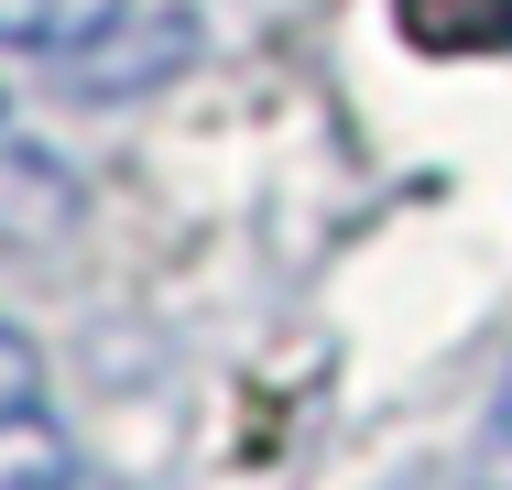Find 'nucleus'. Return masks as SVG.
I'll return each mask as SVG.
<instances>
[{
	"instance_id": "1",
	"label": "nucleus",
	"mask_w": 512,
	"mask_h": 490,
	"mask_svg": "<svg viewBox=\"0 0 512 490\" xmlns=\"http://www.w3.org/2000/svg\"><path fill=\"white\" fill-rule=\"evenodd\" d=\"M120 0H0V55H88Z\"/></svg>"
},
{
	"instance_id": "2",
	"label": "nucleus",
	"mask_w": 512,
	"mask_h": 490,
	"mask_svg": "<svg viewBox=\"0 0 512 490\" xmlns=\"http://www.w3.org/2000/svg\"><path fill=\"white\" fill-rule=\"evenodd\" d=\"M404 33L425 55H502L512 44V0H404Z\"/></svg>"
},
{
	"instance_id": "3",
	"label": "nucleus",
	"mask_w": 512,
	"mask_h": 490,
	"mask_svg": "<svg viewBox=\"0 0 512 490\" xmlns=\"http://www.w3.org/2000/svg\"><path fill=\"white\" fill-rule=\"evenodd\" d=\"M0 490H77V447H66L44 414L0 425Z\"/></svg>"
},
{
	"instance_id": "4",
	"label": "nucleus",
	"mask_w": 512,
	"mask_h": 490,
	"mask_svg": "<svg viewBox=\"0 0 512 490\" xmlns=\"http://www.w3.org/2000/svg\"><path fill=\"white\" fill-rule=\"evenodd\" d=\"M22 414H44V349L22 327H0V425H22Z\"/></svg>"
},
{
	"instance_id": "5",
	"label": "nucleus",
	"mask_w": 512,
	"mask_h": 490,
	"mask_svg": "<svg viewBox=\"0 0 512 490\" xmlns=\"http://www.w3.org/2000/svg\"><path fill=\"white\" fill-rule=\"evenodd\" d=\"M491 447L512 458V382H502V403H491Z\"/></svg>"
},
{
	"instance_id": "6",
	"label": "nucleus",
	"mask_w": 512,
	"mask_h": 490,
	"mask_svg": "<svg viewBox=\"0 0 512 490\" xmlns=\"http://www.w3.org/2000/svg\"><path fill=\"white\" fill-rule=\"evenodd\" d=\"M393 490H458V480H447V469H404Z\"/></svg>"
},
{
	"instance_id": "7",
	"label": "nucleus",
	"mask_w": 512,
	"mask_h": 490,
	"mask_svg": "<svg viewBox=\"0 0 512 490\" xmlns=\"http://www.w3.org/2000/svg\"><path fill=\"white\" fill-rule=\"evenodd\" d=\"M0 109H11V98H0Z\"/></svg>"
}]
</instances>
